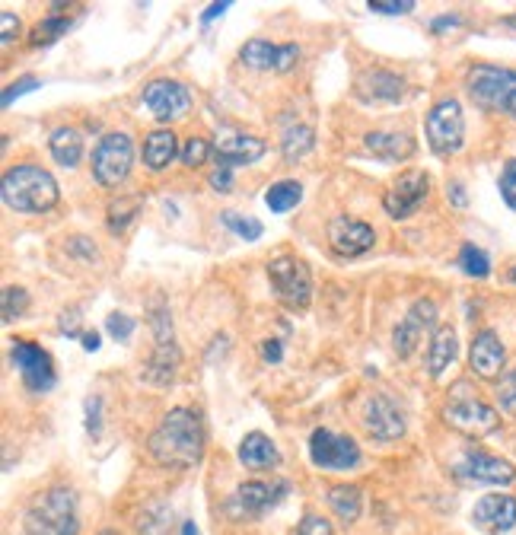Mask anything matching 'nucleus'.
Instances as JSON below:
<instances>
[{"label":"nucleus","instance_id":"1","mask_svg":"<svg viewBox=\"0 0 516 535\" xmlns=\"http://www.w3.org/2000/svg\"><path fill=\"white\" fill-rule=\"evenodd\" d=\"M204 446H208V434H204V421L195 408H172L163 414V421L147 440L150 459L163 465V469H192L204 459Z\"/></svg>","mask_w":516,"mask_h":535},{"label":"nucleus","instance_id":"2","mask_svg":"<svg viewBox=\"0 0 516 535\" xmlns=\"http://www.w3.org/2000/svg\"><path fill=\"white\" fill-rule=\"evenodd\" d=\"M0 198H4V204L16 214H45L58 204L61 188L48 169L36 163H20L4 172Z\"/></svg>","mask_w":516,"mask_h":535},{"label":"nucleus","instance_id":"3","mask_svg":"<svg viewBox=\"0 0 516 535\" xmlns=\"http://www.w3.org/2000/svg\"><path fill=\"white\" fill-rule=\"evenodd\" d=\"M26 535H77L80 532V510L77 494L64 485L42 491L29 504L23 516Z\"/></svg>","mask_w":516,"mask_h":535},{"label":"nucleus","instance_id":"4","mask_svg":"<svg viewBox=\"0 0 516 535\" xmlns=\"http://www.w3.org/2000/svg\"><path fill=\"white\" fill-rule=\"evenodd\" d=\"M424 137L437 157H456L466 147V115H462L459 99L446 96L430 106L424 115Z\"/></svg>","mask_w":516,"mask_h":535},{"label":"nucleus","instance_id":"5","mask_svg":"<svg viewBox=\"0 0 516 535\" xmlns=\"http://www.w3.org/2000/svg\"><path fill=\"white\" fill-rule=\"evenodd\" d=\"M93 179L102 188H118L128 176H131V166H134V141L131 134L125 131H112V134H102L99 144L93 147Z\"/></svg>","mask_w":516,"mask_h":535},{"label":"nucleus","instance_id":"6","mask_svg":"<svg viewBox=\"0 0 516 535\" xmlns=\"http://www.w3.org/2000/svg\"><path fill=\"white\" fill-rule=\"evenodd\" d=\"M268 284L274 297L290 309H306L313 300V274L297 255H278L268 262Z\"/></svg>","mask_w":516,"mask_h":535},{"label":"nucleus","instance_id":"7","mask_svg":"<svg viewBox=\"0 0 516 535\" xmlns=\"http://www.w3.org/2000/svg\"><path fill=\"white\" fill-rule=\"evenodd\" d=\"M309 459L322 472H351L364 462L360 446L348 434H335L329 427H316L309 434Z\"/></svg>","mask_w":516,"mask_h":535},{"label":"nucleus","instance_id":"8","mask_svg":"<svg viewBox=\"0 0 516 535\" xmlns=\"http://www.w3.org/2000/svg\"><path fill=\"white\" fill-rule=\"evenodd\" d=\"M516 86V71L501 64H472L466 74V90L472 96L475 106L488 112H501L504 99Z\"/></svg>","mask_w":516,"mask_h":535},{"label":"nucleus","instance_id":"9","mask_svg":"<svg viewBox=\"0 0 516 535\" xmlns=\"http://www.w3.org/2000/svg\"><path fill=\"white\" fill-rule=\"evenodd\" d=\"M287 481H243L230 497L227 504H223V513L230 516V520L243 523V520H258V516H265L278 500L287 494Z\"/></svg>","mask_w":516,"mask_h":535},{"label":"nucleus","instance_id":"10","mask_svg":"<svg viewBox=\"0 0 516 535\" xmlns=\"http://www.w3.org/2000/svg\"><path fill=\"white\" fill-rule=\"evenodd\" d=\"M453 478L462 481V485H497L501 488V485H513L516 481V465L472 446V450H466L453 462Z\"/></svg>","mask_w":516,"mask_h":535},{"label":"nucleus","instance_id":"11","mask_svg":"<svg viewBox=\"0 0 516 535\" xmlns=\"http://www.w3.org/2000/svg\"><path fill=\"white\" fill-rule=\"evenodd\" d=\"M443 421L466 437H488L501 427V414L488 402L472 399V395H453V399L443 405Z\"/></svg>","mask_w":516,"mask_h":535},{"label":"nucleus","instance_id":"12","mask_svg":"<svg viewBox=\"0 0 516 535\" xmlns=\"http://www.w3.org/2000/svg\"><path fill=\"white\" fill-rule=\"evenodd\" d=\"M141 102L157 122H179V118L192 112V93H188V86L179 80H169V77L150 80L144 86Z\"/></svg>","mask_w":516,"mask_h":535},{"label":"nucleus","instance_id":"13","mask_svg":"<svg viewBox=\"0 0 516 535\" xmlns=\"http://www.w3.org/2000/svg\"><path fill=\"white\" fill-rule=\"evenodd\" d=\"M13 348H10V360H13V367L20 370V379H23V386L32 392V395H42L48 392L51 386H55V360H51L48 351H42L39 344H32V341H10Z\"/></svg>","mask_w":516,"mask_h":535},{"label":"nucleus","instance_id":"14","mask_svg":"<svg viewBox=\"0 0 516 535\" xmlns=\"http://www.w3.org/2000/svg\"><path fill=\"white\" fill-rule=\"evenodd\" d=\"M360 424H364L367 437L376 443H392V440L405 437V411L389 392L370 395L364 405V421Z\"/></svg>","mask_w":516,"mask_h":535},{"label":"nucleus","instance_id":"15","mask_svg":"<svg viewBox=\"0 0 516 535\" xmlns=\"http://www.w3.org/2000/svg\"><path fill=\"white\" fill-rule=\"evenodd\" d=\"M427 195H430V176L421 169H408L383 195V211L392 220H408L411 214H418V207L427 201Z\"/></svg>","mask_w":516,"mask_h":535},{"label":"nucleus","instance_id":"16","mask_svg":"<svg viewBox=\"0 0 516 535\" xmlns=\"http://www.w3.org/2000/svg\"><path fill=\"white\" fill-rule=\"evenodd\" d=\"M437 332V303L434 300H415L405 319L399 322V329L392 335V348L399 357H411L415 348L424 341V335Z\"/></svg>","mask_w":516,"mask_h":535},{"label":"nucleus","instance_id":"17","mask_svg":"<svg viewBox=\"0 0 516 535\" xmlns=\"http://www.w3.org/2000/svg\"><path fill=\"white\" fill-rule=\"evenodd\" d=\"M239 61H243L246 67H252V71L287 74V71H294V64L300 61V48L294 42L271 45L265 39H252V42H246L243 48H239Z\"/></svg>","mask_w":516,"mask_h":535},{"label":"nucleus","instance_id":"18","mask_svg":"<svg viewBox=\"0 0 516 535\" xmlns=\"http://www.w3.org/2000/svg\"><path fill=\"white\" fill-rule=\"evenodd\" d=\"M507 348L501 335L494 329H481L475 332L472 344H469V370L478 376V379H501L507 370Z\"/></svg>","mask_w":516,"mask_h":535},{"label":"nucleus","instance_id":"19","mask_svg":"<svg viewBox=\"0 0 516 535\" xmlns=\"http://www.w3.org/2000/svg\"><path fill=\"white\" fill-rule=\"evenodd\" d=\"M376 243V233L370 223L357 220V217H332L329 223V246L341 255V258H357L370 252Z\"/></svg>","mask_w":516,"mask_h":535},{"label":"nucleus","instance_id":"20","mask_svg":"<svg viewBox=\"0 0 516 535\" xmlns=\"http://www.w3.org/2000/svg\"><path fill=\"white\" fill-rule=\"evenodd\" d=\"M472 523L488 535H504L516 526V497L513 494H485L472 507Z\"/></svg>","mask_w":516,"mask_h":535},{"label":"nucleus","instance_id":"21","mask_svg":"<svg viewBox=\"0 0 516 535\" xmlns=\"http://www.w3.org/2000/svg\"><path fill=\"white\" fill-rule=\"evenodd\" d=\"M265 141L262 137H252V134H230V137H220L214 144V163L217 166H252L265 157Z\"/></svg>","mask_w":516,"mask_h":535},{"label":"nucleus","instance_id":"22","mask_svg":"<svg viewBox=\"0 0 516 535\" xmlns=\"http://www.w3.org/2000/svg\"><path fill=\"white\" fill-rule=\"evenodd\" d=\"M357 99L364 102H399L405 93V80L392 71H383V67H373V71H364L354 83Z\"/></svg>","mask_w":516,"mask_h":535},{"label":"nucleus","instance_id":"23","mask_svg":"<svg viewBox=\"0 0 516 535\" xmlns=\"http://www.w3.org/2000/svg\"><path fill=\"white\" fill-rule=\"evenodd\" d=\"M367 153H373L376 160L386 163H402L408 157H415V141L411 134H395V131H370L364 137Z\"/></svg>","mask_w":516,"mask_h":535},{"label":"nucleus","instance_id":"24","mask_svg":"<svg viewBox=\"0 0 516 535\" xmlns=\"http://www.w3.org/2000/svg\"><path fill=\"white\" fill-rule=\"evenodd\" d=\"M239 462L246 465V469L252 472H265V469H274V465L281 462V453L278 446H274L271 437H265L262 430H252V434L243 437V443H239Z\"/></svg>","mask_w":516,"mask_h":535},{"label":"nucleus","instance_id":"25","mask_svg":"<svg viewBox=\"0 0 516 535\" xmlns=\"http://www.w3.org/2000/svg\"><path fill=\"white\" fill-rule=\"evenodd\" d=\"M456 354H459L456 329H450V325H440V329L430 335V344H427V373L434 379H440L446 370H450Z\"/></svg>","mask_w":516,"mask_h":535},{"label":"nucleus","instance_id":"26","mask_svg":"<svg viewBox=\"0 0 516 535\" xmlns=\"http://www.w3.org/2000/svg\"><path fill=\"white\" fill-rule=\"evenodd\" d=\"M179 153H182L179 137L169 128H157V131H150L144 141V166L150 172H163V169H169V163L176 160Z\"/></svg>","mask_w":516,"mask_h":535},{"label":"nucleus","instance_id":"27","mask_svg":"<svg viewBox=\"0 0 516 535\" xmlns=\"http://www.w3.org/2000/svg\"><path fill=\"white\" fill-rule=\"evenodd\" d=\"M48 153H51V160H55L58 166L64 169H74L80 160H83V134L71 125H61L51 131L48 137Z\"/></svg>","mask_w":516,"mask_h":535},{"label":"nucleus","instance_id":"28","mask_svg":"<svg viewBox=\"0 0 516 535\" xmlns=\"http://www.w3.org/2000/svg\"><path fill=\"white\" fill-rule=\"evenodd\" d=\"M179 348H176V341H169V344H157V351H153L150 357V364L144 367V376H147V383H157V386H166L172 376H176L179 370Z\"/></svg>","mask_w":516,"mask_h":535},{"label":"nucleus","instance_id":"29","mask_svg":"<svg viewBox=\"0 0 516 535\" xmlns=\"http://www.w3.org/2000/svg\"><path fill=\"white\" fill-rule=\"evenodd\" d=\"M329 507H332V513L338 516L341 523H357V516H360V510H364V494H360V488H354V485H335V488H329Z\"/></svg>","mask_w":516,"mask_h":535},{"label":"nucleus","instance_id":"30","mask_svg":"<svg viewBox=\"0 0 516 535\" xmlns=\"http://www.w3.org/2000/svg\"><path fill=\"white\" fill-rule=\"evenodd\" d=\"M300 201H303V185L297 179H281L265 192V204H268V211H274V214L294 211Z\"/></svg>","mask_w":516,"mask_h":535},{"label":"nucleus","instance_id":"31","mask_svg":"<svg viewBox=\"0 0 516 535\" xmlns=\"http://www.w3.org/2000/svg\"><path fill=\"white\" fill-rule=\"evenodd\" d=\"M456 262H459L462 274H469V278H475V281L488 278V274H491V255L485 249H478L475 243H462Z\"/></svg>","mask_w":516,"mask_h":535},{"label":"nucleus","instance_id":"32","mask_svg":"<svg viewBox=\"0 0 516 535\" xmlns=\"http://www.w3.org/2000/svg\"><path fill=\"white\" fill-rule=\"evenodd\" d=\"M316 147V134L313 128H306V125H297V128H290L284 134V141H281V153H284V160H300L306 157L309 150Z\"/></svg>","mask_w":516,"mask_h":535},{"label":"nucleus","instance_id":"33","mask_svg":"<svg viewBox=\"0 0 516 535\" xmlns=\"http://www.w3.org/2000/svg\"><path fill=\"white\" fill-rule=\"evenodd\" d=\"M220 220H223V227L233 230L239 239H246V243H255V239H262V233H265V227H262V223H258L255 217L236 214V211H223Z\"/></svg>","mask_w":516,"mask_h":535},{"label":"nucleus","instance_id":"34","mask_svg":"<svg viewBox=\"0 0 516 535\" xmlns=\"http://www.w3.org/2000/svg\"><path fill=\"white\" fill-rule=\"evenodd\" d=\"M71 29V20H67V16H45V20L32 29V36H29V42L32 45H51V42H58L64 32Z\"/></svg>","mask_w":516,"mask_h":535},{"label":"nucleus","instance_id":"35","mask_svg":"<svg viewBox=\"0 0 516 535\" xmlns=\"http://www.w3.org/2000/svg\"><path fill=\"white\" fill-rule=\"evenodd\" d=\"M169 520H172V510L169 507H147L141 513L137 532H141V535H166L169 532Z\"/></svg>","mask_w":516,"mask_h":535},{"label":"nucleus","instance_id":"36","mask_svg":"<svg viewBox=\"0 0 516 535\" xmlns=\"http://www.w3.org/2000/svg\"><path fill=\"white\" fill-rule=\"evenodd\" d=\"M179 157L188 169H198L214 157V147H211V141H204V137H188Z\"/></svg>","mask_w":516,"mask_h":535},{"label":"nucleus","instance_id":"37","mask_svg":"<svg viewBox=\"0 0 516 535\" xmlns=\"http://www.w3.org/2000/svg\"><path fill=\"white\" fill-rule=\"evenodd\" d=\"M137 211H141V201H137V198H134V201H118V204L112 201V204H109V230H112V233L125 230L128 223L137 217Z\"/></svg>","mask_w":516,"mask_h":535},{"label":"nucleus","instance_id":"38","mask_svg":"<svg viewBox=\"0 0 516 535\" xmlns=\"http://www.w3.org/2000/svg\"><path fill=\"white\" fill-rule=\"evenodd\" d=\"M29 309V293L23 287L4 290V322H16Z\"/></svg>","mask_w":516,"mask_h":535},{"label":"nucleus","instance_id":"39","mask_svg":"<svg viewBox=\"0 0 516 535\" xmlns=\"http://www.w3.org/2000/svg\"><path fill=\"white\" fill-rule=\"evenodd\" d=\"M497 405L516 418V364L501 376V383H497Z\"/></svg>","mask_w":516,"mask_h":535},{"label":"nucleus","instance_id":"40","mask_svg":"<svg viewBox=\"0 0 516 535\" xmlns=\"http://www.w3.org/2000/svg\"><path fill=\"white\" fill-rule=\"evenodd\" d=\"M497 192H501L504 204L510 211H516V157H510L501 169V179H497Z\"/></svg>","mask_w":516,"mask_h":535},{"label":"nucleus","instance_id":"41","mask_svg":"<svg viewBox=\"0 0 516 535\" xmlns=\"http://www.w3.org/2000/svg\"><path fill=\"white\" fill-rule=\"evenodd\" d=\"M32 90H39V77L26 74V77H20L16 83H10V86H7L4 96H0V106L10 109V106H13V99H20V96H26V93H32Z\"/></svg>","mask_w":516,"mask_h":535},{"label":"nucleus","instance_id":"42","mask_svg":"<svg viewBox=\"0 0 516 535\" xmlns=\"http://www.w3.org/2000/svg\"><path fill=\"white\" fill-rule=\"evenodd\" d=\"M290 535H335V532H332V523L325 520V516H319V513H306L303 520L297 523V529L290 532Z\"/></svg>","mask_w":516,"mask_h":535},{"label":"nucleus","instance_id":"43","mask_svg":"<svg viewBox=\"0 0 516 535\" xmlns=\"http://www.w3.org/2000/svg\"><path fill=\"white\" fill-rule=\"evenodd\" d=\"M106 332L115 338V341H128L134 335V319H128L125 313H112L106 319Z\"/></svg>","mask_w":516,"mask_h":535},{"label":"nucleus","instance_id":"44","mask_svg":"<svg viewBox=\"0 0 516 535\" xmlns=\"http://www.w3.org/2000/svg\"><path fill=\"white\" fill-rule=\"evenodd\" d=\"M373 13H386V16H402L415 10V0H370L367 4Z\"/></svg>","mask_w":516,"mask_h":535},{"label":"nucleus","instance_id":"45","mask_svg":"<svg viewBox=\"0 0 516 535\" xmlns=\"http://www.w3.org/2000/svg\"><path fill=\"white\" fill-rule=\"evenodd\" d=\"M16 39H20V20H16L13 13H0V45H13Z\"/></svg>","mask_w":516,"mask_h":535},{"label":"nucleus","instance_id":"46","mask_svg":"<svg viewBox=\"0 0 516 535\" xmlns=\"http://www.w3.org/2000/svg\"><path fill=\"white\" fill-rule=\"evenodd\" d=\"M211 188L214 192H220V195H227L230 188H233V169H227V166H214V172H211Z\"/></svg>","mask_w":516,"mask_h":535},{"label":"nucleus","instance_id":"47","mask_svg":"<svg viewBox=\"0 0 516 535\" xmlns=\"http://www.w3.org/2000/svg\"><path fill=\"white\" fill-rule=\"evenodd\" d=\"M99 408H102L99 395L86 399V430H90V434H99Z\"/></svg>","mask_w":516,"mask_h":535},{"label":"nucleus","instance_id":"48","mask_svg":"<svg viewBox=\"0 0 516 535\" xmlns=\"http://www.w3.org/2000/svg\"><path fill=\"white\" fill-rule=\"evenodd\" d=\"M262 357L268 360V364H281V357H284V344L278 338H268L262 341Z\"/></svg>","mask_w":516,"mask_h":535},{"label":"nucleus","instance_id":"49","mask_svg":"<svg viewBox=\"0 0 516 535\" xmlns=\"http://www.w3.org/2000/svg\"><path fill=\"white\" fill-rule=\"evenodd\" d=\"M450 198H453V204H456V207H466V204H469V198H466V188H462V182H450Z\"/></svg>","mask_w":516,"mask_h":535},{"label":"nucleus","instance_id":"50","mask_svg":"<svg viewBox=\"0 0 516 535\" xmlns=\"http://www.w3.org/2000/svg\"><path fill=\"white\" fill-rule=\"evenodd\" d=\"M227 10H230V4H211L208 10L201 13V23H211V20H217V16L227 13Z\"/></svg>","mask_w":516,"mask_h":535},{"label":"nucleus","instance_id":"51","mask_svg":"<svg viewBox=\"0 0 516 535\" xmlns=\"http://www.w3.org/2000/svg\"><path fill=\"white\" fill-rule=\"evenodd\" d=\"M450 26H459V16H440V20L430 23V29L440 32V29H450Z\"/></svg>","mask_w":516,"mask_h":535},{"label":"nucleus","instance_id":"52","mask_svg":"<svg viewBox=\"0 0 516 535\" xmlns=\"http://www.w3.org/2000/svg\"><path fill=\"white\" fill-rule=\"evenodd\" d=\"M501 115H510V118H516V86L510 90V96L504 99V106H501Z\"/></svg>","mask_w":516,"mask_h":535},{"label":"nucleus","instance_id":"53","mask_svg":"<svg viewBox=\"0 0 516 535\" xmlns=\"http://www.w3.org/2000/svg\"><path fill=\"white\" fill-rule=\"evenodd\" d=\"M83 348H86V351H99V335H96V332H86V335H83Z\"/></svg>","mask_w":516,"mask_h":535},{"label":"nucleus","instance_id":"54","mask_svg":"<svg viewBox=\"0 0 516 535\" xmlns=\"http://www.w3.org/2000/svg\"><path fill=\"white\" fill-rule=\"evenodd\" d=\"M182 535H201L195 523H182Z\"/></svg>","mask_w":516,"mask_h":535},{"label":"nucleus","instance_id":"55","mask_svg":"<svg viewBox=\"0 0 516 535\" xmlns=\"http://www.w3.org/2000/svg\"><path fill=\"white\" fill-rule=\"evenodd\" d=\"M510 281H513V284H516V265H513V268H510Z\"/></svg>","mask_w":516,"mask_h":535}]
</instances>
